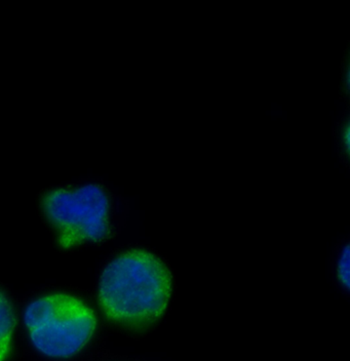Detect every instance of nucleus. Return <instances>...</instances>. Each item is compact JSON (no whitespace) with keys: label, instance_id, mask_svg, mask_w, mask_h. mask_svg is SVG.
I'll list each match as a JSON object with an SVG mask.
<instances>
[{"label":"nucleus","instance_id":"1","mask_svg":"<svg viewBox=\"0 0 350 361\" xmlns=\"http://www.w3.org/2000/svg\"><path fill=\"white\" fill-rule=\"evenodd\" d=\"M173 293L171 270L157 255L132 248L104 268L98 300L110 322L126 327L150 326L168 308Z\"/></svg>","mask_w":350,"mask_h":361},{"label":"nucleus","instance_id":"2","mask_svg":"<svg viewBox=\"0 0 350 361\" xmlns=\"http://www.w3.org/2000/svg\"><path fill=\"white\" fill-rule=\"evenodd\" d=\"M24 324L38 352L47 357L65 360L89 344L96 331L97 317L89 305L76 295L54 293L27 306Z\"/></svg>","mask_w":350,"mask_h":361},{"label":"nucleus","instance_id":"3","mask_svg":"<svg viewBox=\"0 0 350 361\" xmlns=\"http://www.w3.org/2000/svg\"><path fill=\"white\" fill-rule=\"evenodd\" d=\"M42 207L61 247L98 243L111 233L114 204L101 185L54 189L42 197Z\"/></svg>","mask_w":350,"mask_h":361},{"label":"nucleus","instance_id":"4","mask_svg":"<svg viewBox=\"0 0 350 361\" xmlns=\"http://www.w3.org/2000/svg\"><path fill=\"white\" fill-rule=\"evenodd\" d=\"M15 326L13 305L0 290V361H6L10 356Z\"/></svg>","mask_w":350,"mask_h":361},{"label":"nucleus","instance_id":"5","mask_svg":"<svg viewBox=\"0 0 350 361\" xmlns=\"http://www.w3.org/2000/svg\"><path fill=\"white\" fill-rule=\"evenodd\" d=\"M339 150L343 157L349 158V119L345 116L336 128Z\"/></svg>","mask_w":350,"mask_h":361},{"label":"nucleus","instance_id":"6","mask_svg":"<svg viewBox=\"0 0 350 361\" xmlns=\"http://www.w3.org/2000/svg\"><path fill=\"white\" fill-rule=\"evenodd\" d=\"M336 274L339 281L347 288L349 282V250L347 245L341 250L337 264H336Z\"/></svg>","mask_w":350,"mask_h":361}]
</instances>
